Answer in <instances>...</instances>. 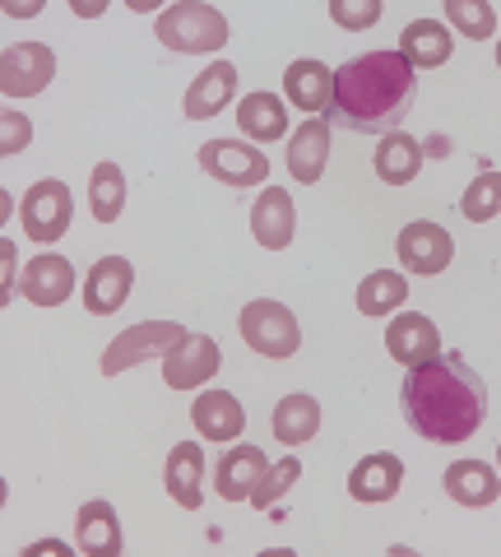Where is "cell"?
Returning <instances> with one entry per match:
<instances>
[{
  "instance_id": "11",
  "label": "cell",
  "mask_w": 501,
  "mask_h": 557,
  "mask_svg": "<svg viewBox=\"0 0 501 557\" xmlns=\"http://www.w3.org/2000/svg\"><path fill=\"white\" fill-rule=\"evenodd\" d=\"M218 362H223L218 344L210 335H191V330H186V339L163 358V376L172 391H196L218 372Z\"/></svg>"
},
{
  "instance_id": "32",
  "label": "cell",
  "mask_w": 501,
  "mask_h": 557,
  "mask_svg": "<svg viewBox=\"0 0 501 557\" xmlns=\"http://www.w3.org/2000/svg\"><path fill=\"white\" fill-rule=\"evenodd\" d=\"M298 479H302V460H292V456H288V460H279V465H270V469H265V479H261V487L251 493V507L270 511L274 502H279Z\"/></svg>"
},
{
  "instance_id": "9",
  "label": "cell",
  "mask_w": 501,
  "mask_h": 557,
  "mask_svg": "<svg viewBox=\"0 0 501 557\" xmlns=\"http://www.w3.org/2000/svg\"><path fill=\"white\" fill-rule=\"evenodd\" d=\"M394 251H400V265L409 274H441L446 265H451V256H455V242L451 233L441 228V223H409V228L400 233V242H394Z\"/></svg>"
},
{
  "instance_id": "18",
  "label": "cell",
  "mask_w": 501,
  "mask_h": 557,
  "mask_svg": "<svg viewBox=\"0 0 501 557\" xmlns=\"http://www.w3.org/2000/svg\"><path fill=\"white\" fill-rule=\"evenodd\" d=\"M284 94L292 98V108H302L311 116H321V112H330V98H335V70L316 61V57H306V61H292L284 70Z\"/></svg>"
},
{
  "instance_id": "25",
  "label": "cell",
  "mask_w": 501,
  "mask_h": 557,
  "mask_svg": "<svg viewBox=\"0 0 501 557\" xmlns=\"http://www.w3.org/2000/svg\"><path fill=\"white\" fill-rule=\"evenodd\" d=\"M400 57L413 65V70H437L451 61V33L437 20H413L404 33H400Z\"/></svg>"
},
{
  "instance_id": "15",
  "label": "cell",
  "mask_w": 501,
  "mask_h": 557,
  "mask_svg": "<svg viewBox=\"0 0 501 557\" xmlns=\"http://www.w3.org/2000/svg\"><path fill=\"white\" fill-rule=\"evenodd\" d=\"M386 348H390L394 362H404V368H418V362L441 354V330L431 325V317H423V311H404V317L390 321Z\"/></svg>"
},
{
  "instance_id": "36",
  "label": "cell",
  "mask_w": 501,
  "mask_h": 557,
  "mask_svg": "<svg viewBox=\"0 0 501 557\" xmlns=\"http://www.w3.org/2000/svg\"><path fill=\"white\" fill-rule=\"evenodd\" d=\"M497 460H501V446H497Z\"/></svg>"
},
{
  "instance_id": "1",
  "label": "cell",
  "mask_w": 501,
  "mask_h": 557,
  "mask_svg": "<svg viewBox=\"0 0 501 557\" xmlns=\"http://www.w3.org/2000/svg\"><path fill=\"white\" fill-rule=\"evenodd\" d=\"M404 423L427 442H464L488 418V381L460 354H437L409 368L400 381Z\"/></svg>"
},
{
  "instance_id": "16",
  "label": "cell",
  "mask_w": 501,
  "mask_h": 557,
  "mask_svg": "<svg viewBox=\"0 0 501 557\" xmlns=\"http://www.w3.org/2000/svg\"><path fill=\"white\" fill-rule=\"evenodd\" d=\"M167 497L186 511H200L204 502V450L200 442H177L167 450V469H163Z\"/></svg>"
},
{
  "instance_id": "5",
  "label": "cell",
  "mask_w": 501,
  "mask_h": 557,
  "mask_svg": "<svg viewBox=\"0 0 501 557\" xmlns=\"http://www.w3.org/2000/svg\"><path fill=\"white\" fill-rule=\"evenodd\" d=\"M186 339V325L177 321H140L130 325L126 335H116L102 354V376H121L126 368H140L149 358H167L172 348Z\"/></svg>"
},
{
  "instance_id": "7",
  "label": "cell",
  "mask_w": 501,
  "mask_h": 557,
  "mask_svg": "<svg viewBox=\"0 0 501 557\" xmlns=\"http://www.w3.org/2000/svg\"><path fill=\"white\" fill-rule=\"evenodd\" d=\"M51 75H57V51L42 42H14L0 57V94H10V98L42 94Z\"/></svg>"
},
{
  "instance_id": "27",
  "label": "cell",
  "mask_w": 501,
  "mask_h": 557,
  "mask_svg": "<svg viewBox=\"0 0 501 557\" xmlns=\"http://www.w3.org/2000/svg\"><path fill=\"white\" fill-rule=\"evenodd\" d=\"M404 298H409V278L394 274V270H376L358 284L353 302H358L362 317H390L394 307H404Z\"/></svg>"
},
{
  "instance_id": "21",
  "label": "cell",
  "mask_w": 501,
  "mask_h": 557,
  "mask_svg": "<svg viewBox=\"0 0 501 557\" xmlns=\"http://www.w3.org/2000/svg\"><path fill=\"white\" fill-rule=\"evenodd\" d=\"M441 487L451 502H460V507H492L501 497V474L483 460H460V465L446 469Z\"/></svg>"
},
{
  "instance_id": "20",
  "label": "cell",
  "mask_w": 501,
  "mask_h": 557,
  "mask_svg": "<svg viewBox=\"0 0 501 557\" xmlns=\"http://www.w3.org/2000/svg\"><path fill=\"white\" fill-rule=\"evenodd\" d=\"M75 539H79V553L84 557H121V520L112 511V502H84L79 516H75Z\"/></svg>"
},
{
  "instance_id": "12",
  "label": "cell",
  "mask_w": 501,
  "mask_h": 557,
  "mask_svg": "<svg viewBox=\"0 0 501 557\" xmlns=\"http://www.w3.org/2000/svg\"><path fill=\"white\" fill-rule=\"evenodd\" d=\"M20 293L33 307H61L75 293V265L57 251L33 256L24 265V274H20Z\"/></svg>"
},
{
  "instance_id": "34",
  "label": "cell",
  "mask_w": 501,
  "mask_h": 557,
  "mask_svg": "<svg viewBox=\"0 0 501 557\" xmlns=\"http://www.w3.org/2000/svg\"><path fill=\"white\" fill-rule=\"evenodd\" d=\"M28 135H33L28 121H24L20 112H5V145H0V149H5V153H20V149L28 145Z\"/></svg>"
},
{
  "instance_id": "33",
  "label": "cell",
  "mask_w": 501,
  "mask_h": 557,
  "mask_svg": "<svg viewBox=\"0 0 501 557\" xmlns=\"http://www.w3.org/2000/svg\"><path fill=\"white\" fill-rule=\"evenodd\" d=\"M330 20L343 28H372L381 20V0H330Z\"/></svg>"
},
{
  "instance_id": "8",
  "label": "cell",
  "mask_w": 501,
  "mask_h": 557,
  "mask_svg": "<svg viewBox=\"0 0 501 557\" xmlns=\"http://www.w3.org/2000/svg\"><path fill=\"white\" fill-rule=\"evenodd\" d=\"M200 168L223 186H261L270 177V159L241 139H210L200 149Z\"/></svg>"
},
{
  "instance_id": "24",
  "label": "cell",
  "mask_w": 501,
  "mask_h": 557,
  "mask_svg": "<svg viewBox=\"0 0 501 557\" xmlns=\"http://www.w3.org/2000/svg\"><path fill=\"white\" fill-rule=\"evenodd\" d=\"M270 428H274V437L288 442V446L311 442L321 432V405H316V395H306V391L284 395L279 405H274V413H270Z\"/></svg>"
},
{
  "instance_id": "23",
  "label": "cell",
  "mask_w": 501,
  "mask_h": 557,
  "mask_svg": "<svg viewBox=\"0 0 501 557\" xmlns=\"http://www.w3.org/2000/svg\"><path fill=\"white\" fill-rule=\"evenodd\" d=\"M233 94H237V65L233 61L204 65V75L191 84V94H186V116L210 121V116H218L223 108H228Z\"/></svg>"
},
{
  "instance_id": "35",
  "label": "cell",
  "mask_w": 501,
  "mask_h": 557,
  "mask_svg": "<svg viewBox=\"0 0 501 557\" xmlns=\"http://www.w3.org/2000/svg\"><path fill=\"white\" fill-rule=\"evenodd\" d=\"M497 65H501V42H497Z\"/></svg>"
},
{
  "instance_id": "28",
  "label": "cell",
  "mask_w": 501,
  "mask_h": 557,
  "mask_svg": "<svg viewBox=\"0 0 501 557\" xmlns=\"http://www.w3.org/2000/svg\"><path fill=\"white\" fill-rule=\"evenodd\" d=\"M237 121H241V131L251 139H261V145L265 139H279L288 131V112H284L279 94H247L237 108Z\"/></svg>"
},
{
  "instance_id": "30",
  "label": "cell",
  "mask_w": 501,
  "mask_h": 557,
  "mask_svg": "<svg viewBox=\"0 0 501 557\" xmlns=\"http://www.w3.org/2000/svg\"><path fill=\"white\" fill-rule=\"evenodd\" d=\"M446 20H451L469 42H483L497 33V10L488 0H446Z\"/></svg>"
},
{
  "instance_id": "2",
  "label": "cell",
  "mask_w": 501,
  "mask_h": 557,
  "mask_svg": "<svg viewBox=\"0 0 501 557\" xmlns=\"http://www.w3.org/2000/svg\"><path fill=\"white\" fill-rule=\"evenodd\" d=\"M418 75L400 51H362L335 70V98L325 121H339L362 135H390L413 108Z\"/></svg>"
},
{
  "instance_id": "17",
  "label": "cell",
  "mask_w": 501,
  "mask_h": 557,
  "mask_svg": "<svg viewBox=\"0 0 501 557\" xmlns=\"http://www.w3.org/2000/svg\"><path fill=\"white\" fill-rule=\"evenodd\" d=\"M325 159H330V121L306 116L288 139V172L302 186H316L321 172H325Z\"/></svg>"
},
{
  "instance_id": "10",
  "label": "cell",
  "mask_w": 501,
  "mask_h": 557,
  "mask_svg": "<svg viewBox=\"0 0 501 557\" xmlns=\"http://www.w3.org/2000/svg\"><path fill=\"white\" fill-rule=\"evenodd\" d=\"M135 288V265L126 256H102L93 260L89 278H84V307L93 311V317H112V311L126 307Z\"/></svg>"
},
{
  "instance_id": "6",
  "label": "cell",
  "mask_w": 501,
  "mask_h": 557,
  "mask_svg": "<svg viewBox=\"0 0 501 557\" xmlns=\"http://www.w3.org/2000/svg\"><path fill=\"white\" fill-rule=\"evenodd\" d=\"M20 219H24V233L33 242H61L65 228L75 219V205H71V186L47 177L38 186H28V196L20 205Z\"/></svg>"
},
{
  "instance_id": "14",
  "label": "cell",
  "mask_w": 501,
  "mask_h": 557,
  "mask_svg": "<svg viewBox=\"0 0 501 557\" xmlns=\"http://www.w3.org/2000/svg\"><path fill=\"white\" fill-rule=\"evenodd\" d=\"M251 233L265 251H284L292 233H298V209H292V196L279 186H265L251 205Z\"/></svg>"
},
{
  "instance_id": "29",
  "label": "cell",
  "mask_w": 501,
  "mask_h": 557,
  "mask_svg": "<svg viewBox=\"0 0 501 557\" xmlns=\"http://www.w3.org/2000/svg\"><path fill=\"white\" fill-rule=\"evenodd\" d=\"M121 205H126V172L116 163H98L89 177V209L98 223L121 219Z\"/></svg>"
},
{
  "instance_id": "26",
  "label": "cell",
  "mask_w": 501,
  "mask_h": 557,
  "mask_svg": "<svg viewBox=\"0 0 501 557\" xmlns=\"http://www.w3.org/2000/svg\"><path fill=\"white\" fill-rule=\"evenodd\" d=\"M423 172V145L404 131H390L381 135V145H376V177L390 182V186H409L413 177Z\"/></svg>"
},
{
  "instance_id": "31",
  "label": "cell",
  "mask_w": 501,
  "mask_h": 557,
  "mask_svg": "<svg viewBox=\"0 0 501 557\" xmlns=\"http://www.w3.org/2000/svg\"><path fill=\"white\" fill-rule=\"evenodd\" d=\"M460 214L474 219V223H488L501 214V172H478L460 200Z\"/></svg>"
},
{
  "instance_id": "3",
  "label": "cell",
  "mask_w": 501,
  "mask_h": 557,
  "mask_svg": "<svg viewBox=\"0 0 501 557\" xmlns=\"http://www.w3.org/2000/svg\"><path fill=\"white\" fill-rule=\"evenodd\" d=\"M153 33L167 51H181V57H204V51H223L228 42V20L214 5H200V0H181V5H167Z\"/></svg>"
},
{
  "instance_id": "13",
  "label": "cell",
  "mask_w": 501,
  "mask_h": 557,
  "mask_svg": "<svg viewBox=\"0 0 501 557\" xmlns=\"http://www.w3.org/2000/svg\"><path fill=\"white\" fill-rule=\"evenodd\" d=\"M265 469H270L265 450H261V446H251V442H241V446H233V450H223L218 465H214V487H218V497H223V502H247L255 487H261Z\"/></svg>"
},
{
  "instance_id": "22",
  "label": "cell",
  "mask_w": 501,
  "mask_h": 557,
  "mask_svg": "<svg viewBox=\"0 0 501 557\" xmlns=\"http://www.w3.org/2000/svg\"><path fill=\"white\" fill-rule=\"evenodd\" d=\"M196 428H200V437L204 442H233L241 428H247V409H241V399L233 391H204L196 399Z\"/></svg>"
},
{
  "instance_id": "4",
  "label": "cell",
  "mask_w": 501,
  "mask_h": 557,
  "mask_svg": "<svg viewBox=\"0 0 501 557\" xmlns=\"http://www.w3.org/2000/svg\"><path fill=\"white\" fill-rule=\"evenodd\" d=\"M237 330H241V339H247L255 354H265V358H292L298 354V344H302L298 317H292L284 302H270V298H255V302L241 307Z\"/></svg>"
},
{
  "instance_id": "19",
  "label": "cell",
  "mask_w": 501,
  "mask_h": 557,
  "mask_svg": "<svg viewBox=\"0 0 501 557\" xmlns=\"http://www.w3.org/2000/svg\"><path fill=\"white\" fill-rule=\"evenodd\" d=\"M400 483H404V460L394 456V450H376V456L353 465L349 493H353V502H372L376 507V502H390L400 493Z\"/></svg>"
}]
</instances>
